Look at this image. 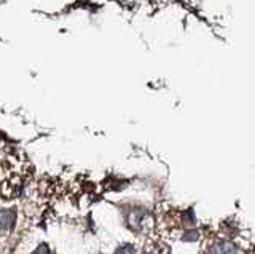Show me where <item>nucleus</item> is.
Wrapping results in <instances>:
<instances>
[{
    "label": "nucleus",
    "mask_w": 255,
    "mask_h": 254,
    "mask_svg": "<svg viewBox=\"0 0 255 254\" xmlns=\"http://www.w3.org/2000/svg\"><path fill=\"white\" fill-rule=\"evenodd\" d=\"M145 254H169V250H166L164 246H159V245H153L145 251Z\"/></svg>",
    "instance_id": "2"
},
{
    "label": "nucleus",
    "mask_w": 255,
    "mask_h": 254,
    "mask_svg": "<svg viewBox=\"0 0 255 254\" xmlns=\"http://www.w3.org/2000/svg\"><path fill=\"white\" fill-rule=\"evenodd\" d=\"M209 254H241V253L238 251V248L235 245H231L228 242H220V243H215L212 246Z\"/></svg>",
    "instance_id": "1"
},
{
    "label": "nucleus",
    "mask_w": 255,
    "mask_h": 254,
    "mask_svg": "<svg viewBox=\"0 0 255 254\" xmlns=\"http://www.w3.org/2000/svg\"><path fill=\"white\" fill-rule=\"evenodd\" d=\"M117 254H137V253H135V250L132 248V246L126 245V246H123L122 250H118V253H117Z\"/></svg>",
    "instance_id": "3"
},
{
    "label": "nucleus",
    "mask_w": 255,
    "mask_h": 254,
    "mask_svg": "<svg viewBox=\"0 0 255 254\" xmlns=\"http://www.w3.org/2000/svg\"><path fill=\"white\" fill-rule=\"evenodd\" d=\"M34 254H50V253H48V248H46V246L42 245L40 248H37V250L34 251Z\"/></svg>",
    "instance_id": "4"
}]
</instances>
